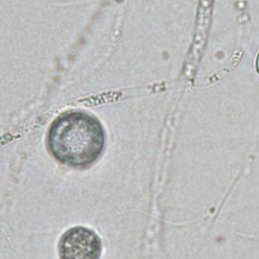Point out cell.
I'll list each match as a JSON object with an SVG mask.
<instances>
[{
    "instance_id": "cell-1",
    "label": "cell",
    "mask_w": 259,
    "mask_h": 259,
    "mask_svg": "<svg viewBox=\"0 0 259 259\" xmlns=\"http://www.w3.org/2000/svg\"><path fill=\"white\" fill-rule=\"evenodd\" d=\"M106 134L101 121L81 109H71L58 115L50 124L46 146L59 163L73 169L85 170L102 156Z\"/></svg>"
},
{
    "instance_id": "cell-2",
    "label": "cell",
    "mask_w": 259,
    "mask_h": 259,
    "mask_svg": "<svg viewBox=\"0 0 259 259\" xmlns=\"http://www.w3.org/2000/svg\"><path fill=\"white\" fill-rule=\"evenodd\" d=\"M102 241L95 231L84 226L66 230L58 242L60 259H100Z\"/></svg>"
},
{
    "instance_id": "cell-3",
    "label": "cell",
    "mask_w": 259,
    "mask_h": 259,
    "mask_svg": "<svg viewBox=\"0 0 259 259\" xmlns=\"http://www.w3.org/2000/svg\"><path fill=\"white\" fill-rule=\"evenodd\" d=\"M256 70H257L258 73H259V52H258L257 58H256Z\"/></svg>"
}]
</instances>
